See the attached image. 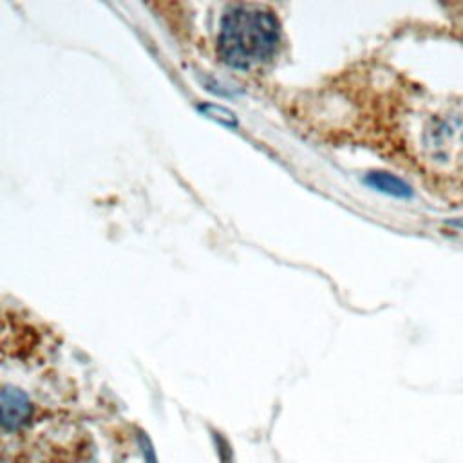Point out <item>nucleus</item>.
<instances>
[{
    "instance_id": "7ed1b4c3",
    "label": "nucleus",
    "mask_w": 463,
    "mask_h": 463,
    "mask_svg": "<svg viewBox=\"0 0 463 463\" xmlns=\"http://www.w3.org/2000/svg\"><path fill=\"white\" fill-rule=\"evenodd\" d=\"M365 183L371 188H374L382 194L392 195V197H411L412 195V188L405 181H402L400 177L387 174V172H369L365 175Z\"/></svg>"
},
{
    "instance_id": "20e7f679",
    "label": "nucleus",
    "mask_w": 463,
    "mask_h": 463,
    "mask_svg": "<svg viewBox=\"0 0 463 463\" xmlns=\"http://www.w3.org/2000/svg\"><path fill=\"white\" fill-rule=\"evenodd\" d=\"M445 224H449V226H454V228H463V217H456V219L445 221Z\"/></svg>"
},
{
    "instance_id": "f03ea898",
    "label": "nucleus",
    "mask_w": 463,
    "mask_h": 463,
    "mask_svg": "<svg viewBox=\"0 0 463 463\" xmlns=\"http://www.w3.org/2000/svg\"><path fill=\"white\" fill-rule=\"evenodd\" d=\"M33 407L25 392L14 387L0 391V427L5 430H16L31 418Z\"/></svg>"
},
{
    "instance_id": "f257e3e1",
    "label": "nucleus",
    "mask_w": 463,
    "mask_h": 463,
    "mask_svg": "<svg viewBox=\"0 0 463 463\" xmlns=\"http://www.w3.org/2000/svg\"><path fill=\"white\" fill-rule=\"evenodd\" d=\"M279 40L280 27L269 9L253 4H235L221 20L217 51L230 67L251 69L275 54Z\"/></svg>"
}]
</instances>
